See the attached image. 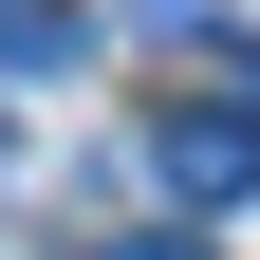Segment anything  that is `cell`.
<instances>
[{
    "label": "cell",
    "instance_id": "obj_1",
    "mask_svg": "<svg viewBox=\"0 0 260 260\" xmlns=\"http://www.w3.org/2000/svg\"><path fill=\"white\" fill-rule=\"evenodd\" d=\"M149 186H168V205H242V186H260V75L149 112Z\"/></svg>",
    "mask_w": 260,
    "mask_h": 260
},
{
    "label": "cell",
    "instance_id": "obj_2",
    "mask_svg": "<svg viewBox=\"0 0 260 260\" xmlns=\"http://www.w3.org/2000/svg\"><path fill=\"white\" fill-rule=\"evenodd\" d=\"M75 56H93V19H75V0H0V93H56Z\"/></svg>",
    "mask_w": 260,
    "mask_h": 260
},
{
    "label": "cell",
    "instance_id": "obj_3",
    "mask_svg": "<svg viewBox=\"0 0 260 260\" xmlns=\"http://www.w3.org/2000/svg\"><path fill=\"white\" fill-rule=\"evenodd\" d=\"M93 260H205V242H186V223H130V242H93Z\"/></svg>",
    "mask_w": 260,
    "mask_h": 260
}]
</instances>
